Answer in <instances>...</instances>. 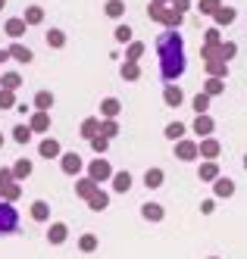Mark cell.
Instances as JSON below:
<instances>
[{
  "mask_svg": "<svg viewBox=\"0 0 247 259\" xmlns=\"http://www.w3.org/2000/svg\"><path fill=\"white\" fill-rule=\"evenodd\" d=\"M203 44H206V47H216V44H222V28L210 25V28L203 31Z\"/></svg>",
  "mask_w": 247,
  "mask_h": 259,
  "instance_id": "40",
  "label": "cell"
},
{
  "mask_svg": "<svg viewBox=\"0 0 247 259\" xmlns=\"http://www.w3.org/2000/svg\"><path fill=\"white\" fill-rule=\"evenodd\" d=\"M103 13L110 16V19H122V16H125V4H122V0H107Z\"/></svg>",
  "mask_w": 247,
  "mask_h": 259,
  "instance_id": "36",
  "label": "cell"
},
{
  "mask_svg": "<svg viewBox=\"0 0 247 259\" xmlns=\"http://www.w3.org/2000/svg\"><path fill=\"white\" fill-rule=\"evenodd\" d=\"M244 169H247V156H244Z\"/></svg>",
  "mask_w": 247,
  "mask_h": 259,
  "instance_id": "55",
  "label": "cell"
},
{
  "mask_svg": "<svg viewBox=\"0 0 247 259\" xmlns=\"http://www.w3.org/2000/svg\"><path fill=\"white\" fill-rule=\"evenodd\" d=\"M163 103L172 106V109H179V106L185 103V91H182L179 84H166V88H163Z\"/></svg>",
  "mask_w": 247,
  "mask_h": 259,
  "instance_id": "14",
  "label": "cell"
},
{
  "mask_svg": "<svg viewBox=\"0 0 247 259\" xmlns=\"http://www.w3.org/2000/svg\"><path fill=\"white\" fill-rule=\"evenodd\" d=\"M213 194H216L219 200L235 197V181H232V178H225V175H219V178L213 181Z\"/></svg>",
  "mask_w": 247,
  "mask_h": 259,
  "instance_id": "17",
  "label": "cell"
},
{
  "mask_svg": "<svg viewBox=\"0 0 247 259\" xmlns=\"http://www.w3.org/2000/svg\"><path fill=\"white\" fill-rule=\"evenodd\" d=\"M197 150H200V159H216L219 153H222V144L210 135V138H203V141H197Z\"/></svg>",
  "mask_w": 247,
  "mask_h": 259,
  "instance_id": "11",
  "label": "cell"
},
{
  "mask_svg": "<svg viewBox=\"0 0 247 259\" xmlns=\"http://www.w3.org/2000/svg\"><path fill=\"white\" fill-rule=\"evenodd\" d=\"M122 113V103L116 100V97H107V100H100V116L103 119H116Z\"/></svg>",
  "mask_w": 247,
  "mask_h": 259,
  "instance_id": "25",
  "label": "cell"
},
{
  "mask_svg": "<svg viewBox=\"0 0 247 259\" xmlns=\"http://www.w3.org/2000/svg\"><path fill=\"white\" fill-rule=\"evenodd\" d=\"M25 31H28V25H25L22 16H10V19L4 22V34H7V38H13V41H19Z\"/></svg>",
  "mask_w": 247,
  "mask_h": 259,
  "instance_id": "7",
  "label": "cell"
},
{
  "mask_svg": "<svg viewBox=\"0 0 247 259\" xmlns=\"http://www.w3.org/2000/svg\"><path fill=\"white\" fill-rule=\"evenodd\" d=\"M88 178H91V181H97V184L110 181V178H113V165H110V159H103V156L91 159V162H88Z\"/></svg>",
  "mask_w": 247,
  "mask_h": 259,
  "instance_id": "4",
  "label": "cell"
},
{
  "mask_svg": "<svg viewBox=\"0 0 247 259\" xmlns=\"http://www.w3.org/2000/svg\"><path fill=\"white\" fill-rule=\"evenodd\" d=\"M222 91H225V81H222V78H206V81H203V94H206V97H219Z\"/></svg>",
  "mask_w": 247,
  "mask_h": 259,
  "instance_id": "37",
  "label": "cell"
},
{
  "mask_svg": "<svg viewBox=\"0 0 247 259\" xmlns=\"http://www.w3.org/2000/svg\"><path fill=\"white\" fill-rule=\"evenodd\" d=\"M141 219L144 222H163L166 219V209L160 206V203H144V206H141Z\"/></svg>",
  "mask_w": 247,
  "mask_h": 259,
  "instance_id": "22",
  "label": "cell"
},
{
  "mask_svg": "<svg viewBox=\"0 0 247 259\" xmlns=\"http://www.w3.org/2000/svg\"><path fill=\"white\" fill-rule=\"evenodd\" d=\"M44 41H47L50 50H63V47H66V31H63V28H50V31L44 34Z\"/></svg>",
  "mask_w": 247,
  "mask_h": 259,
  "instance_id": "24",
  "label": "cell"
},
{
  "mask_svg": "<svg viewBox=\"0 0 247 259\" xmlns=\"http://www.w3.org/2000/svg\"><path fill=\"white\" fill-rule=\"evenodd\" d=\"M219 175H222V172H219V162H216V159H203V162H200V169H197V178H200V181H210V184H213Z\"/></svg>",
  "mask_w": 247,
  "mask_h": 259,
  "instance_id": "18",
  "label": "cell"
},
{
  "mask_svg": "<svg viewBox=\"0 0 247 259\" xmlns=\"http://www.w3.org/2000/svg\"><path fill=\"white\" fill-rule=\"evenodd\" d=\"M79 135H82L85 141L97 138V135H100V116H88V119L82 122V128H79Z\"/></svg>",
  "mask_w": 247,
  "mask_h": 259,
  "instance_id": "21",
  "label": "cell"
},
{
  "mask_svg": "<svg viewBox=\"0 0 247 259\" xmlns=\"http://www.w3.org/2000/svg\"><path fill=\"white\" fill-rule=\"evenodd\" d=\"M219 50H222V60H225V63L238 57V44H235V41H222V47H219Z\"/></svg>",
  "mask_w": 247,
  "mask_h": 259,
  "instance_id": "46",
  "label": "cell"
},
{
  "mask_svg": "<svg viewBox=\"0 0 247 259\" xmlns=\"http://www.w3.org/2000/svg\"><path fill=\"white\" fill-rule=\"evenodd\" d=\"M144 50H147V44H141V41L125 44V60H128V63H138V60L144 57Z\"/></svg>",
  "mask_w": 247,
  "mask_h": 259,
  "instance_id": "32",
  "label": "cell"
},
{
  "mask_svg": "<svg viewBox=\"0 0 247 259\" xmlns=\"http://www.w3.org/2000/svg\"><path fill=\"white\" fill-rule=\"evenodd\" d=\"M154 4H160V7H169V4H172V0H154Z\"/></svg>",
  "mask_w": 247,
  "mask_h": 259,
  "instance_id": "52",
  "label": "cell"
},
{
  "mask_svg": "<svg viewBox=\"0 0 247 259\" xmlns=\"http://www.w3.org/2000/svg\"><path fill=\"white\" fill-rule=\"evenodd\" d=\"M147 16H150V22H160L163 28H172V31H179L182 22H185L182 13H175L172 7H160V4H150L147 7Z\"/></svg>",
  "mask_w": 247,
  "mask_h": 259,
  "instance_id": "2",
  "label": "cell"
},
{
  "mask_svg": "<svg viewBox=\"0 0 247 259\" xmlns=\"http://www.w3.org/2000/svg\"><path fill=\"white\" fill-rule=\"evenodd\" d=\"M235 19H238V13H235L232 7H219V10L213 13V25H216V28H229Z\"/></svg>",
  "mask_w": 247,
  "mask_h": 259,
  "instance_id": "19",
  "label": "cell"
},
{
  "mask_svg": "<svg viewBox=\"0 0 247 259\" xmlns=\"http://www.w3.org/2000/svg\"><path fill=\"white\" fill-rule=\"evenodd\" d=\"M216 212V200H203L200 203V215H213Z\"/></svg>",
  "mask_w": 247,
  "mask_h": 259,
  "instance_id": "48",
  "label": "cell"
},
{
  "mask_svg": "<svg viewBox=\"0 0 247 259\" xmlns=\"http://www.w3.org/2000/svg\"><path fill=\"white\" fill-rule=\"evenodd\" d=\"M19 228V209L13 206V203L0 200V237L4 234H13Z\"/></svg>",
  "mask_w": 247,
  "mask_h": 259,
  "instance_id": "3",
  "label": "cell"
},
{
  "mask_svg": "<svg viewBox=\"0 0 247 259\" xmlns=\"http://www.w3.org/2000/svg\"><path fill=\"white\" fill-rule=\"evenodd\" d=\"M66 237H69V225H66V222H53V225L47 228V244H53V247L66 244Z\"/></svg>",
  "mask_w": 247,
  "mask_h": 259,
  "instance_id": "12",
  "label": "cell"
},
{
  "mask_svg": "<svg viewBox=\"0 0 247 259\" xmlns=\"http://www.w3.org/2000/svg\"><path fill=\"white\" fill-rule=\"evenodd\" d=\"M203 69H206V78H229V63H225V60H203Z\"/></svg>",
  "mask_w": 247,
  "mask_h": 259,
  "instance_id": "9",
  "label": "cell"
},
{
  "mask_svg": "<svg viewBox=\"0 0 247 259\" xmlns=\"http://www.w3.org/2000/svg\"><path fill=\"white\" fill-rule=\"evenodd\" d=\"M113 191H116V194H128L131 191V175L128 172H113Z\"/></svg>",
  "mask_w": 247,
  "mask_h": 259,
  "instance_id": "27",
  "label": "cell"
},
{
  "mask_svg": "<svg viewBox=\"0 0 247 259\" xmlns=\"http://www.w3.org/2000/svg\"><path fill=\"white\" fill-rule=\"evenodd\" d=\"M13 141H16V144H28V141H31V128H28V125H16V128H13Z\"/></svg>",
  "mask_w": 247,
  "mask_h": 259,
  "instance_id": "42",
  "label": "cell"
},
{
  "mask_svg": "<svg viewBox=\"0 0 247 259\" xmlns=\"http://www.w3.org/2000/svg\"><path fill=\"white\" fill-rule=\"evenodd\" d=\"M22 19H25L28 28H34V25H41V22H44V10H41V7H28V10L22 13Z\"/></svg>",
  "mask_w": 247,
  "mask_h": 259,
  "instance_id": "31",
  "label": "cell"
},
{
  "mask_svg": "<svg viewBox=\"0 0 247 259\" xmlns=\"http://www.w3.org/2000/svg\"><path fill=\"white\" fill-rule=\"evenodd\" d=\"M0 88L16 94V91L22 88V75H19V72H4V75H0Z\"/></svg>",
  "mask_w": 247,
  "mask_h": 259,
  "instance_id": "28",
  "label": "cell"
},
{
  "mask_svg": "<svg viewBox=\"0 0 247 259\" xmlns=\"http://www.w3.org/2000/svg\"><path fill=\"white\" fill-rule=\"evenodd\" d=\"M222 7V0H197V13L200 16H213Z\"/></svg>",
  "mask_w": 247,
  "mask_h": 259,
  "instance_id": "41",
  "label": "cell"
},
{
  "mask_svg": "<svg viewBox=\"0 0 247 259\" xmlns=\"http://www.w3.org/2000/svg\"><path fill=\"white\" fill-rule=\"evenodd\" d=\"M19 197H22V184H19V181L7 184V188H0V200H7V203H16Z\"/></svg>",
  "mask_w": 247,
  "mask_h": 259,
  "instance_id": "35",
  "label": "cell"
},
{
  "mask_svg": "<svg viewBox=\"0 0 247 259\" xmlns=\"http://www.w3.org/2000/svg\"><path fill=\"white\" fill-rule=\"evenodd\" d=\"M31 172H34L31 159H16V162H13V178H16V181H25V178H31Z\"/></svg>",
  "mask_w": 247,
  "mask_h": 259,
  "instance_id": "26",
  "label": "cell"
},
{
  "mask_svg": "<svg viewBox=\"0 0 247 259\" xmlns=\"http://www.w3.org/2000/svg\"><path fill=\"white\" fill-rule=\"evenodd\" d=\"M169 7H172L175 13H182V16H185V10H191V0H172Z\"/></svg>",
  "mask_w": 247,
  "mask_h": 259,
  "instance_id": "49",
  "label": "cell"
},
{
  "mask_svg": "<svg viewBox=\"0 0 247 259\" xmlns=\"http://www.w3.org/2000/svg\"><path fill=\"white\" fill-rule=\"evenodd\" d=\"M0 109H16V94L0 88Z\"/></svg>",
  "mask_w": 247,
  "mask_h": 259,
  "instance_id": "47",
  "label": "cell"
},
{
  "mask_svg": "<svg viewBox=\"0 0 247 259\" xmlns=\"http://www.w3.org/2000/svg\"><path fill=\"white\" fill-rule=\"evenodd\" d=\"M100 135L107 138V141H113L119 135V122L116 119H100Z\"/></svg>",
  "mask_w": 247,
  "mask_h": 259,
  "instance_id": "39",
  "label": "cell"
},
{
  "mask_svg": "<svg viewBox=\"0 0 247 259\" xmlns=\"http://www.w3.org/2000/svg\"><path fill=\"white\" fill-rule=\"evenodd\" d=\"M131 34H135V31H131L128 25H116V31H113V38H116L119 44H131Z\"/></svg>",
  "mask_w": 247,
  "mask_h": 259,
  "instance_id": "45",
  "label": "cell"
},
{
  "mask_svg": "<svg viewBox=\"0 0 247 259\" xmlns=\"http://www.w3.org/2000/svg\"><path fill=\"white\" fill-rule=\"evenodd\" d=\"M28 212H31L34 222H47V219H50V203H47V200H34Z\"/></svg>",
  "mask_w": 247,
  "mask_h": 259,
  "instance_id": "29",
  "label": "cell"
},
{
  "mask_svg": "<svg viewBox=\"0 0 247 259\" xmlns=\"http://www.w3.org/2000/svg\"><path fill=\"white\" fill-rule=\"evenodd\" d=\"M157 57H160V78L163 81H179L188 69V60H185V38L179 31L166 28L160 38H157Z\"/></svg>",
  "mask_w": 247,
  "mask_h": 259,
  "instance_id": "1",
  "label": "cell"
},
{
  "mask_svg": "<svg viewBox=\"0 0 247 259\" xmlns=\"http://www.w3.org/2000/svg\"><path fill=\"white\" fill-rule=\"evenodd\" d=\"M97 188H100V184H97V181H91V178L85 175V178H79V181H75V197L88 200V197H91L94 191H97Z\"/></svg>",
  "mask_w": 247,
  "mask_h": 259,
  "instance_id": "23",
  "label": "cell"
},
{
  "mask_svg": "<svg viewBox=\"0 0 247 259\" xmlns=\"http://www.w3.org/2000/svg\"><path fill=\"white\" fill-rule=\"evenodd\" d=\"M7 50H10V60H16V63H25V66H28V63L34 60V53H31V47H25V44H19V41H13V44H10Z\"/></svg>",
  "mask_w": 247,
  "mask_h": 259,
  "instance_id": "16",
  "label": "cell"
},
{
  "mask_svg": "<svg viewBox=\"0 0 247 259\" xmlns=\"http://www.w3.org/2000/svg\"><path fill=\"white\" fill-rule=\"evenodd\" d=\"M60 169H63V175H79L82 169H85V162H82V156L79 153H63L60 156Z\"/></svg>",
  "mask_w": 247,
  "mask_h": 259,
  "instance_id": "8",
  "label": "cell"
},
{
  "mask_svg": "<svg viewBox=\"0 0 247 259\" xmlns=\"http://www.w3.org/2000/svg\"><path fill=\"white\" fill-rule=\"evenodd\" d=\"M119 75L125 78V81H138L141 78V63H122V69H119Z\"/></svg>",
  "mask_w": 247,
  "mask_h": 259,
  "instance_id": "33",
  "label": "cell"
},
{
  "mask_svg": "<svg viewBox=\"0 0 247 259\" xmlns=\"http://www.w3.org/2000/svg\"><path fill=\"white\" fill-rule=\"evenodd\" d=\"M13 169H0V188H7V184H13Z\"/></svg>",
  "mask_w": 247,
  "mask_h": 259,
  "instance_id": "50",
  "label": "cell"
},
{
  "mask_svg": "<svg viewBox=\"0 0 247 259\" xmlns=\"http://www.w3.org/2000/svg\"><path fill=\"white\" fill-rule=\"evenodd\" d=\"M191 128H194V135H200V141H203V138H210L216 132V122H213L210 113H203V116H194V125Z\"/></svg>",
  "mask_w": 247,
  "mask_h": 259,
  "instance_id": "10",
  "label": "cell"
},
{
  "mask_svg": "<svg viewBox=\"0 0 247 259\" xmlns=\"http://www.w3.org/2000/svg\"><path fill=\"white\" fill-rule=\"evenodd\" d=\"M185 132H188V125H185V122H169L163 135H166L169 141H172V144H175V141H182V138H185Z\"/></svg>",
  "mask_w": 247,
  "mask_h": 259,
  "instance_id": "34",
  "label": "cell"
},
{
  "mask_svg": "<svg viewBox=\"0 0 247 259\" xmlns=\"http://www.w3.org/2000/svg\"><path fill=\"white\" fill-rule=\"evenodd\" d=\"M210 259H219V256H210Z\"/></svg>",
  "mask_w": 247,
  "mask_h": 259,
  "instance_id": "56",
  "label": "cell"
},
{
  "mask_svg": "<svg viewBox=\"0 0 247 259\" xmlns=\"http://www.w3.org/2000/svg\"><path fill=\"white\" fill-rule=\"evenodd\" d=\"M53 103H56V97L50 94V91H38V94H34V109H44V113H50Z\"/></svg>",
  "mask_w": 247,
  "mask_h": 259,
  "instance_id": "30",
  "label": "cell"
},
{
  "mask_svg": "<svg viewBox=\"0 0 247 259\" xmlns=\"http://www.w3.org/2000/svg\"><path fill=\"white\" fill-rule=\"evenodd\" d=\"M163 181H166V172L160 169V165H150V169L144 172V188H147V191L163 188Z\"/></svg>",
  "mask_w": 247,
  "mask_h": 259,
  "instance_id": "15",
  "label": "cell"
},
{
  "mask_svg": "<svg viewBox=\"0 0 247 259\" xmlns=\"http://www.w3.org/2000/svg\"><path fill=\"white\" fill-rule=\"evenodd\" d=\"M0 10H7V0H0Z\"/></svg>",
  "mask_w": 247,
  "mask_h": 259,
  "instance_id": "54",
  "label": "cell"
},
{
  "mask_svg": "<svg viewBox=\"0 0 247 259\" xmlns=\"http://www.w3.org/2000/svg\"><path fill=\"white\" fill-rule=\"evenodd\" d=\"M28 128H31V135H44V132H50V113H44V109H31Z\"/></svg>",
  "mask_w": 247,
  "mask_h": 259,
  "instance_id": "6",
  "label": "cell"
},
{
  "mask_svg": "<svg viewBox=\"0 0 247 259\" xmlns=\"http://www.w3.org/2000/svg\"><path fill=\"white\" fill-rule=\"evenodd\" d=\"M7 60H10V50H7V47H0V66H4Z\"/></svg>",
  "mask_w": 247,
  "mask_h": 259,
  "instance_id": "51",
  "label": "cell"
},
{
  "mask_svg": "<svg viewBox=\"0 0 247 259\" xmlns=\"http://www.w3.org/2000/svg\"><path fill=\"white\" fill-rule=\"evenodd\" d=\"M88 144H91V150H94V153H97V156H103V153L110 150V141H107L103 135H97V138H91Z\"/></svg>",
  "mask_w": 247,
  "mask_h": 259,
  "instance_id": "43",
  "label": "cell"
},
{
  "mask_svg": "<svg viewBox=\"0 0 247 259\" xmlns=\"http://www.w3.org/2000/svg\"><path fill=\"white\" fill-rule=\"evenodd\" d=\"M175 159H182V162H194V159H200L197 141H191V138H182V141H175Z\"/></svg>",
  "mask_w": 247,
  "mask_h": 259,
  "instance_id": "5",
  "label": "cell"
},
{
  "mask_svg": "<svg viewBox=\"0 0 247 259\" xmlns=\"http://www.w3.org/2000/svg\"><path fill=\"white\" fill-rule=\"evenodd\" d=\"M97 247H100L97 234H91V231H88V234H82V237H79V250H82V253H94Z\"/></svg>",
  "mask_w": 247,
  "mask_h": 259,
  "instance_id": "38",
  "label": "cell"
},
{
  "mask_svg": "<svg viewBox=\"0 0 247 259\" xmlns=\"http://www.w3.org/2000/svg\"><path fill=\"white\" fill-rule=\"evenodd\" d=\"M38 153H41L44 159H60L63 156V147H60L56 138H44L41 144H38Z\"/></svg>",
  "mask_w": 247,
  "mask_h": 259,
  "instance_id": "13",
  "label": "cell"
},
{
  "mask_svg": "<svg viewBox=\"0 0 247 259\" xmlns=\"http://www.w3.org/2000/svg\"><path fill=\"white\" fill-rule=\"evenodd\" d=\"M191 106H194V113H197V116H203L206 109H210V97H206L203 91H200V94H197V97L191 100Z\"/></svg>",
  "mask_w": 247,
  "mask_h": 259,
  "instance_id": "44",
  "label": "cell"
},
{
  "mask_svg": "<svg viewBox=\"0 0 247 259\" xmlns=\"http://www.w3.org/2000/svg\"><path fill=\"white\" fill-rule=\"evenodd\" d=\"M85 203H88V209H91V212H103V209L110 206V194L97 188V191H94V194H91V197L85 200Z\"/></svg>",
  "mask_w": 247,
  "mask_h": 259,
  "instance_id": "20",
  "label": "cell"
},
{
  "mask_svg": "<svg viewBox=\"0 0 247 259\" xmlns=\"http://www.w3.org/2000/svg\"><path fill=\"white\" fill-rule=\"evenodd\" d=\"M4 144H7V141H4V135H0V150H4Z\"/></svg>",
  "mask_w": 247,
  "mask_h": 259,
  "instance_id": "53",
  "label": "cell"
}]
</instances>
